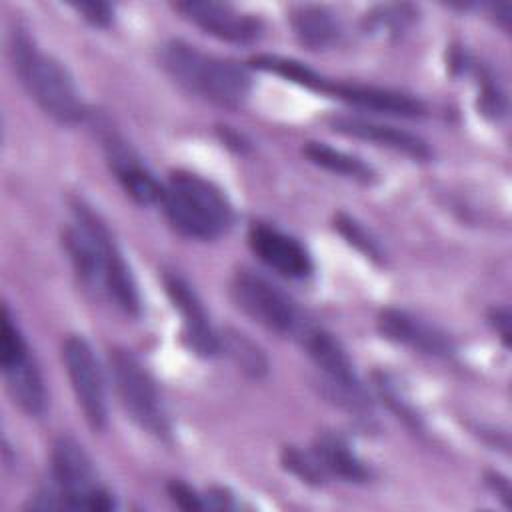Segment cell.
I'll list each match as a JSON object with an SVG mask.
<instances>
[{"instance_id": "obj_1", "label": "cell", "mask_w": 512, "mask_h": 512, "mask_svg": "<svg viewBox=\"0 0 512 512\" xmlns=\"http://www.w3.org/2000/svg\"><path fill=\"white\" fill-rule=\"evenodd\" d=\"M10 54L26 92L48 116L62 124L84 118L86 110L70 72L56 58L40 52L22 28L12 32Z\"/></svg>"}, {"instance_id": "obj_2", "label": "cell", "mask_w": 512, "mask_h": 512, "mask_svg": "<svg viewBox=\"0 0 512 512\" xmlns=\"http://www.w3.org/2000/svg\"><path fill=\"white\" fill-rule=\"evenodd\" d=\"M162 60L178 84L222 108H240L250 94V76L244 66L204 54L184 40H170Z\"/></svg>"}, {"instance_id": "obj_3", "label": "cell", "mask_w": 512, "mask_h": 512, "mask_svg": "<svg viewBox=\"0 0 512 512\" xmlns=\"http://www.w3.org/2000/svg\"><path fill=\"white\" fill-rule=\"evenodd\" d=\"M160 206L180 234L196 240H214L234 222V210L222 190L190 172H174L168 178Z\"/></svg>"}, {"instance_id": "obj_4", "label": "cell", "mask_w": 512, "mask_h": 512, "mask_svg": "<svg viewBox=\"0 0 512 512\" xmlns=\"http://www.w3.org/2000/svg\"><path fill=\"white\" fill-rule=\"evenodd\" d=\"M110 372L114 388L130 418L150 434L166 438L170 434L168 414L150 372L126 348L110 350Z\"/></svg>"}, {"instance_id": "obj_5", "label": "cell", "mask_w": 512, "mask_h": 512, "mask_svg": "<svg viewBox=\"0 0 512 512\" xmlns=\"http://www.w3.org/2000/svg\"><path fill=\"white\" fill-rule=\"evenodd\" d=\"M52 474L62 508L70 510H110L114 500L98 484L90 456L70 436H60L52 446Z\"/></svg>"}, {"instance_id": "obj_6", "label": "cell", "mask_w": 512, "mask_h": 512, "mask_svg": "<svg viewBox=\"0 0 512 512\" xmlns=\"http://www.w3.org/2000/svg\"><path fill=\"white\" fill-rule=\"evenodd\" d=\"M0 366L12 400L30 416H40L46 408V388L38 364L30 356V348L14 322L10 310L2 312Z\"/></svg>"}, {"instance_id": "obj_7", "label": "cell", "mask_w": 512, "mask_h": 512, "mask_svg": "<svg viewBox=\"0 0 512 512\" xmlns=\"http://www.w3.org/2000/svg\"><path fill=\"white\" fill-rule=\"evenodd\" d=\"M302 342L308 356L326 378L324 388L328 398L350 412H370L372 402L360 380L356 378L354 366L342 344L332 334L320 328H306L302 334Z\"/></svg>"}, {"instance_id": "obj_8", "label": "cell", "mask_w": 512, "mask_h": 512, "mask_svg": "<svg viewBox=\"0 0 512 512\" xmlns=\"http://www.w3.org/2000/svg\"><path fill=\"white\" fill-rule=\"evenodd\" d=\"M230 294L246 316L268 330L290 334L300 326L294 302L276 284L252 270L242 268L234 274Z\"/></svg>"}, {"instance_id": "obj_9", "label": "cell", "mask_w": 512, "mask_h": 512, "mask_svg": "<svg viewBox=\"0 0 512 512\" xmlns=\"http://www.w3.org/2000/svg\"><path fill=\"white\" fill-rule=\"evenodd\" d=\"M62 362L86 422L94 430H102L106 426V388L90 344L82 336H68L62 342Z\"/></svg>"}, {"instance_id": "obj_10", "label": "cell", "mask_w": 512, "mask_h": 512, "mask_svg": "<svg viewBox=\"0 0 512 512\" xmlns=\"http://www.w3.org/2000/svg\"><path fill=\"white\" fill-rule=\"evenodd\" d=\"M162 282L168 298L182 316V334L188 348L200 356H214L220 352V336L214 332L208 314L192 286L176 272H166Z\"/></svg>"}, {"instance_id": "obj_11", "label": "cell", "mask_w": 512, "mask_h": 512, "mask_svg": "<svg viewBox=\"0 0 512 512\" xmlns=\"http://www.w3.org/2000/svg\"><path fill=\"white\" fill-rule=\"evenodd\" d=\"M184 18L206 30L208 34L236 44L254 42L262 32V22L230 4L220 2H178L174 6Z\"/></svg>"}, {"instance_id": "obj_12", "label": "cell", "mask_w": 512, "mask_h": 512, "mask_svg": "<svg viewBox=\"0 0 512 512\" xmlns=\"http://www.w3.org/2000/svg\"><path fill=\"white\" fill-rule=\"evenodd\" d=\"M248 244L258 260L286 278H306L312 272L308 250L296 238L274 226L252 224L248 230Z\"/></svg>"}, {"instance_id": "obj_13", "label": "cell", "mask_w": 512, "mask_h": 512, "mask_svg": "<svg viewBox=\"0 0 512 512\" xmlns=\"http://www.w3.org/2000/svg\"><path fill=\"white\" fill-rule=\"evenodd\" d=\"M104 148L108 164L122 184L126 194L142 206H152L162 202L164 186L152 176V172L140 162L130 146L120 140L116 134H104Z\"/></svg>"}, {"instance_id": "obj_14", "label": "cell", "mask_w": 512, "mask_h": 512, "mask_svg": "<svg viewBox=\"0 0 512 512\" xmlns=\"http://www.w3.org/2000/svg\"><path fill=\"white\" fill-rule=\"evenodd\" d=\"M378 330L384 338L430 356H450L454 352L452 340L440 328L424 322L418 316H412L406 310H382L378 316Z\"/></svg>"}, {"instance_id": "obj_15", "label": "cell", "mask_w": 512, "mask_h": 512, "mask_svg": "<svg viewBox=\"0 0 512 512\" xmlns=\"http://www.w3.org/2000/svg\"><path fill=\"white\" fill-rule=\"evenodd\" d=\"M326 94L340 98L348 104L366 108V110H376L384 114H394V116H406V118H416L426 112L422 100H418L412 94L390 90V88H378V86H368V84H354V82H332L326 88Z\"/></svg>"}, {"instance_id": "obj_16", "label": "cell", "mask_w": 512, "mask_h": 512, "mask_svg": "<svg viewBox=\"0 0 512 512\" xmlns=\"http://www.w3.org/2000/svg\"><path fill=\"white\" fill-rule=\"evenodd\" d=\"M330 128L340 134L352 136V138H360V140L374 142L378 146H386L390 150L402 152L416 160L430 158L428 144L420 136L406 132L402 128H394V126L358 118V116H334L330 120Z\"/></svg>"}, {"instance_id": "obj_17", "label": "cell", "mask_w": 512, "mask_h": 512, "mask_svg": "<svg viewBox=\"0 0 512 512\" xmlns=\"http://www.w3.org/2000/svg\"><path fill=\"white\" fill-rule=\"evenodd\" d=\"M312 452L326 474L346 482H364L368 478V468L336 432H320L312 444Z\"/></svg>"}, {"instance_id": "obj_18", "label": "cell", "mask_w": 512, "mask_h": 512, "mask_svg": "<svg viewBox=\"0 0 512 512\" xmlns=\"http://www.w3.org/2000/svg\"><path fill=\"white\" fill-rule=\"evenodd\" d=\"M290 26L296 38L312 50L326 48L334 44L340 36V24L336 16L324 6H314V4L296 6L290 12Z\"/></svg>"}, {"instance_id": "obj_19", "label": "cell", "mask_w": 512, "mask_h": 512, "mask_svg": "<svg viewBox=\"0 0 512 512\" xmlns=\"http://www.w3.org/2000/svg\"><path fill=\"white\" fill-rule=\"evenodd\" d=\"M304 154L312 164H316L324 170H330L334 174L352 178L356 182L372 184L376 180L374 168L370 164H366L362 158L342 152L338 148H332L324 142H306Z\"/></svg>"}, {"instance_id": "obj_20", "label": "cell", "mask_w": 512, "mask_h": 512, "mask_svg": "<svg viewBox=\"0 0 512 512\" xmlns=\"http://www.w3.org/2000/svg\"><path fill=\"white\" fill-rule=\"evenodd\" d=\"M252 66H256L258 70H264V72H272V74H278L298 86H304V88H310L314 92H322L326 94V88L330 84L328 78L320 76L318 72H314L312 68H308L306 64L298 62V60H292V58H282V56H270V54H262V56H254L252 60Z\"/></svg>"}, {"instance_id": "obj_21", "label": "cell", "mask_w": 512, "mask_h": 512, "mask_svg": "<svg viewBox=\"0 0 512 512\" xmlns=\"http://www.w3.org/2000/svg\"><path fill=\"white\" fill-rule=\"evenodd\" d=\"M222 348L244 374L252 378H260L268 372V360L264 352L242 332L228 330L224 338H220V350Z\"/></svg>"}, {"instance_id": "obj_22", "label": "cell", "mask_w": 512, "mask_h": 512, "mask_svg": "<svg viewBox=\"0 0 512 512\" xmlns=\"http://www.w3.org/2000/svg\"><path fill=\"white\" fill-rule=\"evenodd\" d=\"M414 20V10L406 4L378 6L366 14V30L398 36Z\"/></svg>"}, {"instance_id": "obj_23", "label": "cell", "mask_w": 512, "mask_h": 512, "mask_svg": "<svg viewBox=\"0 0 512 512\" xmlns=\"http://www.w3.org/2000/svg\"><path fill=\"white\" fill-rule=\"evenodd\" d=\"M282 464L286 470H290L308 484H322L324 478L328 476L320 466L318 458L314 456V452H304L296 446H286L282 450Z\"/></svg>"}, {"instance_id": "obj_24", "label": "cell", "mask_w": 512, "mask_h": 512, "mask_svg": "<svg viewBox=\"0 0 512 512\" xmlns=\"http://www.w3.org/2000/svg\"><path fill=\"white\" fill-rule=\"evenodd\" d=\"M376 388L380 392V396L386 400V404L398 414V418H402L406 424H410L414 430L420 426V418L416 416V412L412 410V406L404 400V396L400 394V390L394 386V382L390 380V376L386 374H378L376 376Z\"/></svg>"}, {"instance_id": "obj_25", "label": "cell", "mask_w": 512, "mask_h": 512, "mask_svg": "<svg viewBox=\"0 0 512 512\" xmlns=\"http://www.w3.org/2000/svg\"><path fill=\"white\" fill-rule=\"evenodd\" d=\"M336 226H338V230H340L356 248H360L362 252H366L370 258H380L382 252H380L376 240H372V236H370L358 222H354V220L348 218V216H338Z\"/></svg>"}, {"instance_id": "obj_26", "label": "cell", "mask_w": 512, "mask_h": 512, "mask_svg": "<svg viewBox=\"0 0 512 512\" xmlns=\"http://www.w3.org/2000/svg\"><path fill=\"white\" fill-rule=\"evenodd\" d=\"M72 6L94 26H108L112 22V6L106 2H80Z\"/></svg>"}, {"instance_id": "obj_27", "label": "cell", "mask_w": 512, "mask_h": 512, "mask_svg": "<svg viewBox=\"0 0 512 512\" xmlns=\"http://www.w3.org/2000/svg\"><path fill=\"white\" fill-rule=\"evenodd\" d=\"M168 490H170V496H172V500L180 506V508H186V510H202L206 504L202 502V498L192 490V488H188L186 484H182V482H172L170 486H168Z\"/></svg>"}, {"instance_id": "obj_28", "label": "cell", "mask_w": 512, "mask_h": 512, "mask_svg": "<svg viewBox=\"0 0 512 512\" xmlns=\"http://www.w3.org/2000/svg\"><path fill=\"white\" fill-rule=\"evenodd\" d=\"M496 332L500 334V338L504 340V344H510V312L508 308H494L492 316H490Z\"/></svg>"}]
</instances>
